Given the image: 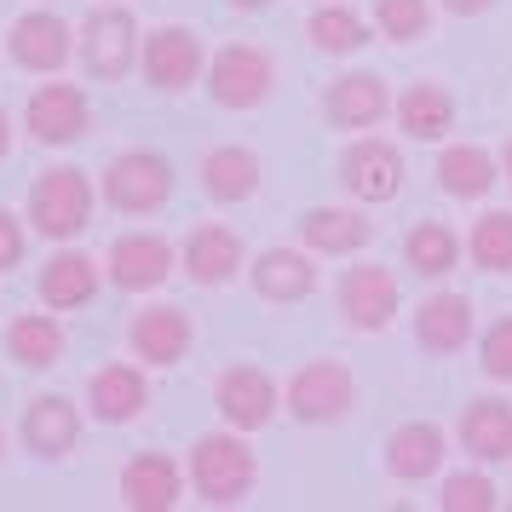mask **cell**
Wrapping results in <instances>:
<instances>
[{"label":"cell","instance_id":"obj_17","mask_svg":"<svg viewBox=\"0 0 512 512\" xmlns=\"http://www.w3.org/2000/svg\"><path fill=\"white\" fill-rule=\"evenodd\" d=\"M179 271H185L196 288H225L248 271V248H242V236L225 225V219H213V225H196L185 236V248H179Z\"/></svg>","mask_w":512,"mask_h":512},{"label":"cell","instance_id":"obj_28","mask_svg":"<svg viewBox=\"0 0 512 512\" xmlns=\"http://www.w3.org/2000/svg\"><path fill=\"white\" fill-rule=\"evenodd\" d=\"M438 190L443 196H455V202H484L495 179H501V162L489 156L484 144H438Z\"/></svg>","mask_w":512,"mask_h":512},{"label":"cell","instance_id":"obj_11","mask_svg":"<svg viewBox=\"0 0 512 512\" xmlns=\"http://www.w3.org/2000/svg\"><path fill=\"white\" fill-rule=\"evenodd\" d=\"M179 271V248L156 231H121L104 254V282L121 294H156Z\"/></svg>","mask_w":512,"mask_h":512},{"label":"cell","instance_id":"obj_6","mask_svg":"<svg viewBox=\"0 0 512 512\" xmlns=\"http://www.w3.org/2000/svg\"><path fill=\"white\" fill-rule=\"evenodd\" d=\"M208 98L219 110H259L277 93V58L254 41H225L219 52H208Z\"/></svg>","mask_w":512,"mask_h":512},{"label":"cell","instance_id":"obj_32","mask_svg":"<svg viewBox=\"0 0 512 512\" xmlns=\"http://www.w3.org/2000/svg\"><path fill=\"white\" fill-rule=\"evenodd\" d=\"M466 259L484 277H512V208H484L466 231Z\"/></svg>","mask_w":512,"mask_h":512},{"label":"cell","instance_id":"obj_8","mask_svg":"<svg viewBox=\"0 0 512 512\" xmlns=\"http://www.w3.org/2000/svg\"><path fill=\"white\" fill-rule=\"evenodd\" d=\"M139 70L156 93L179 98L208 75V47H202V35L190 24H156V29H144V41H139Z\"/></svg>","mask_w":512,"mask_h":512},{"label":"cell","instance_id":"obj_4","mask_svg":"<svg viewBox=\"0 0 512 512\" xmlns=\"http://www.w3.org/2000/svg\"><path fill=\"white\" fill-rule=\"evenodd\" d=\"M173 185H179V173H173V162L162 150H121L98 173V196L116 213H127V219L162 213L173 202Z\"/></svg>","mask_w":512,"mask_h":512},{"label":"cell","instance_id":"obj_40","mask_svg":"<svg viewBox=\"0 0 512 512\" xmlns=\"http://www.w3.org/2000/svg\"><path fill=\"white\" fill-rule=\"evenodd\" d=\"M501 173H507V185H512V139H507V150H501Z\"/></svg>","mask_w":512,"mask_h":512},{"label":"cell","instance_id":"obj_42","mask_svg":"<svg viewBox=\"0 0 512 512\" xmlns=\"http://www.w3.org/2000/svg\"><path fill=\"white\" fill-rule=\"evenodd\" d=\"M35 6H47V0H35Z\"/></svg>","mask_w":512,"mask_h":512},{"label":"cell","instance_id":"obj_13","mask_svg":"<svg viewBox=\"0 0 512 512\" xmlns=\"http://www.w3.org/2000/svg\"><path fill=\"white\" fill-rule=\"evenodd\" d=\"M392 81L380 70H346L328 81L323 93V121L334 127V133H369V127H380V121L392 116Z\"/></svg>","mask_w":512,"mask_h":512},{"label":"cell","instance_id":"obj_30","mask_svg":"<svg viewBox=\"0 0 512 512\" xmlns=\"http://www.w3.org/2000/svg\"><path fill=\"white\" fill-rule=\"evenodd\" d=\"M305 41L317 52H328V58H351V52H363L380 35H374V24L357 6H346V0H317L311 18H305Z\"/></svg>","mask_w":512,"mask_h":512},{"label":"cell","instance_id":"obj_38","mask_svg":"<svg viewBox=\"0 0 512 512\" xmlns=\"http://www.w3.org/2000/svg\"><path fill=\"white\" fill-rule=\"evenodd\" d=\"M12 156V121H6V110H0V162Z\"/></svg>","mask_w":512,"mask_h":512},{"label":"cell","instance_id":"obj_7","mask_svg":"<svg viewBox=\"0 0 512 512\" xmlns=\"http://www.w3.org/2000/svg\"><path fill=\"white\" fill-rule=\"evenodd\" d=\"M403 179H409V162L392 139L380 133H351V144L340 150V190L363 208H380V202H397L403 196Z\"/></svg>","mask_w":512,"mask_h":512},{"label":"cell","instance_id":"obj_12","mask_svg":"<svg viewBox=\"0 0 512 512\" xmlns=\"http://www.w3.org/2000/svg\"><path fill=\"white\" fill-rule=\"evenodd\" d=\"M213 403H219L225 426H236V432H265L282 415V386L259 363H231V369L213 374Z\"/></svg>","mask_w":512,"mask_h":512},{"label":"cell","instance_id":"obj_20","mask_svg":"<svg viewBox=\"0 0 512 512\" xmlns=\"http://www.w3.org/2000/svg\"><path fill=\"white\" fill-rule=\"evenodd\" d=\"M472 334H478L472 300L455 294V288H432V294L415 305V346L426 351V357H455V351L472 346Z\"/></svg>","mask_w":512,"mask_h":512},{"label":"cell","instance_id":"obj_21","mask_svg":"<svg viewBox=\"0 0 512 512\" xmlns=\"http://www.w3.org/2000/svg\"><path fill=\"white\" fill-rule=\"evenodd\" d=\"M190 478L179 472V461L167 449H144L121 466V507L127 512H173L185 501Z\"/></svg>","mask_w":512,"mask_h":512},{"label":"cell","instance_id":"obj_16","mask_svg":"<svg viewBox=\"0 0 512 512\" xmlns=\"http://www.w3.org/2000/svg\"><path fill=\"white\" fill-rule=\"evenodd\" d=\"M18 438L35 461H70L75 443H81V403L64 392H41L29 397L24 420H18Z\"/></svg>","mask_w":512,"mask_h":512},{"label":"cell","instance_id":"obj_34","mask_svg":"<svg viewBox=\"0 0 512 512\" xmlns=\"http://www.w3.org/2000/svg\"><path fill=\"white\" fill-rule=\"evenodd\" d=\"M438 507L443 512H495L501 507V489L489 478V466H472V472H449L438 484Z\"/></svg>","mask_w":512,"mask_h":512},{"label":"cell","instance_id":"obj_19","mask_svg":"<svg viewBox=\"0 0 512 512\" xmlns=\"http://www.w3.org/2000/svg\"><path fill=\"white\" fill-rule=\"evenodd\" d=\"M144 409H150V374H144L139 357L133 363H104L87 380V415L98 426H133V420H144Z\"/></svg>","mask_w":512,"mask_h":512},{"label":"cell","instance_id":"obj_14","mask_svg":"<svg viewBox=\"0 0 512 512\" xmlns=\"http://www.w3.org/2000/svg\"><path fill=\"white\" fill-rule=\"evenodd\" d=\"M190 346H196V323H190L185 305H144L133 311V323H127V351L139 357L144 369H173V363H185Z\"/></svg>","mask_w":512,"mask_h":512},{"label":"cell","instance_id":"obj_36","mask_svg":"<svg viewBox=\"0 0 512 512\" xmlns=\"http://www.w3.org/2000/svg\"><path fill=\"white\" fill-rule=\"evenodd\" d=\"M24 225H29L24 213L0 208V277L24 265V254H29V231H24Z\"/></svg>","mask_w":512,"mask_h":512},{"label":"cell","instance_id":"obj_9","mask_svg":"<svg viewBox=\"0 0 512 512\" xmlns=\"http://www.w3.org/2000/svg\"><path fill=\"white\" fill-rule=\"evenodd\" d=\"M334 300H340V323L351 334H386L403 311V282L386 265H351L334 288Z\"/></svg>","mask_w":512,"mask_h":512},{"label":"cell","instance_id":"obj_39","mask_svg":"<svg viewBox=\"0 0 512 512\" xmlns=\"http://www.w3.org/2000/svg\"><path fill=\"white\" fill-rule=\"evenodd\" d=\"M225 6H236V12H265L271 0H225Z\"/></svg>","mask_w":512,"mask_h":512},{"label":"cell","instance_id":"obj_37","mask_svg":"<svg viewBox=\"0 0 512 512\" xmlns=\"http://www.w3.org/2000/svg\"><path fill=\"white\" fill-rule=\"evenodd\" d=\"M438 6L449 18H484L489 6H501V0H438Z\"/></svg>","mask_w":512,"mask_h":512},{"label":"cell","instance_id":"obj_1","mask_svg":"<svg viewBox=\"0 0 512 512\" xmlns=\"http://www.w3.org/2000/svg\"><path fill=\"white\" fill-rule=\"evenodd\" d=\"M185 478L202 507H242L259 484V455H254V443H248V432H236V426L202 432V438L190 443Z\"/></svg>","mask_w":512,"mask_h":512},{"label":"cell","instance_id":"obj_2","mask_svg":"<svg viewBox=\"0 0 512 512\" xmlns=\"http://www.w3.org/2000/svg\"><path fill=\"white\" fill-rule=\"evenodd\" d=\"M93 213H98V185L87 179V167H75V162L47 167L24 196L29 231L47 236V242H75V236H87Z\"/></svg>","mask_w":512,"mask_h":512},{"label":"cell","instance_id":"obj_25","mask_svg":"<svg viewBox=\"0 0 512 512\" xmlns=\"http://www.w3.org/2000/svg\"><path fill=\"white\" fill-rule=\"evenodd\" d=\"M449 461V432L438 420H403L386 438V472L397 484H432Z\"/></svg>","mask_w":512,"mask_h":512},{"label":"cell","instance_id":"obj_24","mask_svg":"<svg viewBox=\"0 0 512 512\" xmlns=\"http://www.w3.org/2000/svg\"><path fill=\"white\" fill-rule=\"evenodd\" d=\"M392 116H397V133L409 144H443L449 133H455V93L443 87V81H409L403 93L392 98Z\"/></svg>","mask_w":512,"mask_h":512},{"label":"cell","instance_id":"obj_41","mask_svg":"<svg viewBox=\"0 0 512 512\" xmlns=\"http://www.w3.org/2000/svg\"><path fill=\"white\" fill-rule=\"evenodd\" d=\"M0 455H6V432H0Z\"/></svg>","mask_w":512,"mask_h":512},{"label":"cell","instance_id":"obj_22","mask_svg":"<svg viewBox=\"0 0 512 512\" xmlns=\"http://www.w3.org/2000/svg\"><path fill=\"white\" fill-rule=\"evenodd\" d=\"M248 282L265 305H300L317 294V254L311 248H265L248 259Z\"/></svg>","mask_w":512,"mask_h":512},{"label":"cell","instance_id":"obj_27","mask_svg":"<svg viewBox=\"0 0 512 512\" xmlns=\"http://www.w3.org/2000/svg\"><path fill=\"white\" fill-rule=\"evenodd\" d=\"M259 185H265V162L248 144H213L202 156V190L213 208H242L259 196Z\"/></svg>","mask_w":512,"mask_h":512},{"label":"cell","instance_id":"obj_15","mask_svg":"<svg viewBox=\"0 0 512 512\" xmlns=\"http://www.w3.org/2000/svg\"><path fill=\"white\" fill-rule=\"evenodd\" d=\"M6 52L29 75H58L75 58V24H64L47 6H29L24 18L6 29Z\"/></svg>","mask_w":512,"mask_h":512},{"label":"cell","instance_id":"obj_31","mask_svg":"<svg viewBox=\"0 0 512 512\" xmlns=\"http://www.w3.org/2000/svg\"><path fill=\"white\" fill-rule=\"evenodd\" d=\"M461 259H466V236H455V225H443V219H420V225L403 231V265L420 282H443Z\"/></svg>","mask_w":512,"mask_h":512},{"label":"cell","instance_id":"obj_23","mask_svg":"<svg viewBox=\"0 0 512 512\" xmlns=\"http://www.w3.org/2000/svg\"><path fill=\"white\" fill-rule=\"evenodd\" d=\"M455 438L478 466H507L512 461V403L495 392L466 397L461 420H455Z\"/></svg>","mask_w":512,"mask_h":512},{"label":"cell","instance_id":"obj_10","mask_svg":"<svg viewBox=\"0 0 512 512\" xmlns=\"http://www.w3.org/2000/svg\"><path fill=\"white\" fill-rule=\"evenodd\" d=\"M24 127L35 144L47 150H64V144H81L93 133V104H87V87L75 81H41L24 104Z\"/></svg>","mask_w":512,"mask_h":512},{"label":"cell","instance_id":"obj_5","mask_svg":"<svg viewBox=\"0 0 512 512\" xmlns=\"http://www.w3.org/2000/svg\"><path fill=\"white\" fill-rule=\"evenodd\" d=\"M282 409L300 426H334L357 409V374L340 357H311L294 369V380L282 386Z\"/></svg>","mask_w":512,"mask_h":512},{"label":"cell","instance_id":"obj_18","mask_svg":"<svg viewBox=\"0 0 512 512\" xmlns=\"http://www.w3.org/2000/svg\"><path fill=\"white\" fill-rule=\"evenodd\" d=\"M98 288H104V259H93L75 242H58V254L41 265V282H35L47 311H87L98 300Z\"/></svg>","mask_w":512,"mask_h":512},{"label":"cell","instance_id":"obj_26","mask_svg":"<svg viewBox=\"0 0 512 512\" xmlns=\"http://www.w3.org/2000/svg\"><path fill=\"white\" fill-rule=\"evenodd\" d=\"M374 236H380V225L369 219L363 202H357V208H311V213H300V242L317 259H351V254H363Z\"/></svg>","mask_w":512,"mask_h":512},{"label":"cell","instance_id":"obj_35","mask_svg":"<svg viewBox=\"0 0 512 512\" xmlns=\"http://www.w3.org/2000/svg\"><path fill=\"white\" fill-rule=\"evenodd\" d=\"M478 369L495 386H512V317H495V323L478 334Z\"/></svg>","mask_w":512,"mask_h":512},{"label":"cell","instance_id":"obj_33","mask_svg":"<svg viewBox=\"0 0 512 512\" xmlns=\"http://www.w3.org/2000/svg\"><path fill=\"white\" fill-rule=\"evenodd\" d=\"M369 24L392 47H415V41L432 35V0H374Z\"/></svg>","mask_w":512,"mask_h":512},{"label":"cell","instance_id":"obj_29","mask_svg":"<svg viewBox=\"0 0 512 512\" xmlns=\"http://www.w3.org/2000/svg\"><path fill=\"white\" fill-rule=\"evenodd\" d=\"M70 351V334L58 323V311H24L6 323V357L18 369H58Z\"/></svg>","mask_w":512,"mask_h":512},{"label":"cell","instance_id":"obj_3","mask_svg":"<svg viewBox=\"0 0 512 512\" xmlns=\"http://www.w3.org/2000/svg\"><path fill=\"white\" fill-rule=\"evenodd\" d=\"M139 41H144L139 18H133L121 0H104V6H93V12L81 18V29H75V58H81L87 81L116 87V81H127L133 64H139Z\"/></svg>","mask_w":512,"mask_h":512}]
</instances>
